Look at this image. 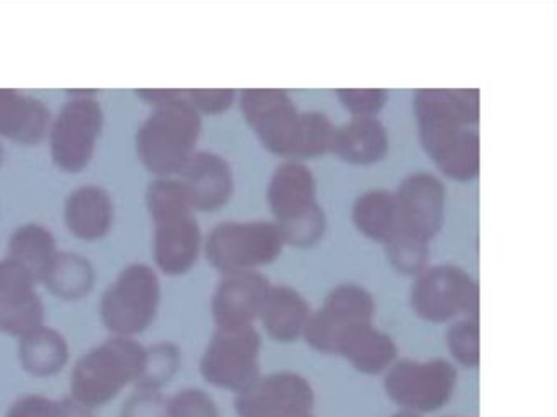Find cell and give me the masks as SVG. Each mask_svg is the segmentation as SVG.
I'll list each match as a JSON object with an SVG mask.
<instances>
[{
    "mask_svg": "<svg viewBox=\"0 0 557 417\" xmlns=\"http://www.w3.org/2000/svg\"><path fill=\"white\" fill-rule=\"evenodd\" d=\"M394 194L399 207V230L430 244L445 222L446 189L442 179L432 173H412Z\"/></svg>",
    "mask_w": 557,
    "mask_h": 417,
    "instance_id": "9a60e30c",
    "label": "cell"
},
{
    "mask_svg": "<svg viewBox=\"0 0 557 417\" xmlns=\"http://www.w3.org/2000/svg\"><path fill=\"white\" fill-rule=\"evenodd\" d=\"M384 248L391 266L404 276L417 277L429 267V243L407 231L397 230Z\"/></svg>",
    "mask_w": 557,
    "mask_h": 417,
    "instance_id": "f1b7e54d",
    "label": "cell"
},
{
    "mask_svg": "<svg viewBox=\"0 0 557 417\" xmlns=\"http://www.w3.org/2000/svg\"><path fill=\"white\" fill-rule=\"evenodd\" d=\"M413 113L420 142L436 168L455 179L472 181L481 166L478 90H417Z\"/></svg>",
    "mask_w": 557,
    "mask_h": 417,
    "instance_id": "6da1fadb",
    "label": "cell"
},
{
    "mask_svg": "<svg viewBox=\"0 0 557 417\" xmlns=\"http://www.w3.org/2000/svg\"><path fill=\"white\" fill-rule=\"evenodd\" d=\"M376 302L370 290L358 283H341L312 309L305 336L309 348L325 355H341L345 345L374 325Z\"/></svg>",
    "mask_w": 557,
    "mask_h": 417,
    "instance_id": "8992f818",
    "label": "cell"
},
{
    "mask_svg": "<svg viewBox=\"0 0 557 417\" xmlns=\"http://www.w3.org/2000/svg\"><path fill=\"white\" fill-rule=\"evenodd\" d=\"M335 126L321 111H302L301 132L295 160L305 162L331 152Z\"/></svg>",
    "mask_w": 557,
    "mask_h": 417,
    "instance_id": "f546056e",
    "label": "cell"
},
{
    "mask_svg": "<svg viewBox=\"0 0 557 417\" xmlns=\"http://www.w3.org/2000/svg\"><path fill=\"white\" fill-rule=\"evenodd\" d=\"M262 339L256 326L216 329L200 361L201 377L221 390L240 391L260 377Z\"/></svg>",
    "mask_w": 557,
    "mask_h": 417,
    "instance_id": "7c38bea8",
    "label": "cell"
},
{
    "mask_svg": "<svg viewBox=\"0 0 557 417\" xmlns=\"http://www.w3.org/2000/svg\"><path fill=\"white\" fill-rule=\"evenodd\" d=\"M38 282L14 261L0 260V332L25 338L45 326Z\"/></svg>",
    "mask_w": 557,
    "mask_h": 417,
    "instance_id": "2e32d148",
    "label": "cell"
},
{
    "mask_svg": "<svg viewBox=\"0 0 557 417\" xmlns=\"http://www.w3.org/2000/svg\"><path fill=\"white\" fill-rule=\"evenodd\" d=\"M410 306L423 321L449 323L479 318V286L471 274L453 264L426 267L413 280Z\"/></svg>",
    "mask_w": 557,
    "mask_h": 417,
    "instance_id": "8fae6325",
    "label": "cell"
},
{
    "mask_svg": "<svg viewBox=\"0 0 557 417\" xmlns=\"http://www.w3.org/2000/svg\"><path fill=\"white\" fill-rule=\"evenodd\" d=\"M446 345L456 364L465 368L479 365V318H459L446 331Z\"/></svg>",
    "mask_w": 557,
    "mask_h": 417,
    "instance_id": "1f68e13d",
    "label": "cell"
},
{
    "mask_svg": "<svg viewBox=\"0 0 557 417\" xmlns=\"http://www.w3.org/2000/svg\"><path fill=\"white\" fill-rule=\"evenodd\" d=\"M106 126V111L94 93L74 94L61 106L48 129V146L54 165L64 173L84 172L96 156Z\"/></svg>",
    "mask_w": 557,
    "mask_h": 417,
    "instance_id": "ba28073f",
    "label": "cell"
},
{
    "mask_svg": "<svg viewBox=\"0 0 557 417\" xmlns=\"http://www.w3.org/2000/svg\"><path fill=\"white\" fill-rule=\"evenodd\" d=\"M234 404L239 417H301L314 413L315 393L305 375L273 371L237 393Z\"/></svg>",
    "mask_w": 557,
    "mask_h": 417,
    "instance_id": "5bb4252c",
    "label": "cell"
},
{
    "mask_svg": "<svg viewBox=\"0 0 557 417\" xmlns=\"http://www.w3.org/2000/svg\"><path fill=\"white\" fill-rule=\"evenodd\" d=\"M201 126V114L181 90L154 104L135 137L143 166L156 178H175L197 152Z\"/></svg>",
    "mask_w": 557,
    "mask_h": 417,
    "instance_id": "3957f363",
    "label": "cell"
},
{
    "mask_svg": "<svg viewBox=\"0 0 557 417\" xmlns=\"http://www.w3.org/2000/svg\"><path fill=\"white\" fill-rule=\"evenodd\" d=\"M18 357L22 367L34 377H53L66 367L70 345L60 331L44 326L21 339Z\"/></svg>",
    "mask_w": 557,
    "mask_h": 417,
    "instance_id": "d4e9b609",
    "label": "cell"
},
{
    "mask_svg": "<svg viewBox=\"0 0 557 417\" xmlns=\"http://www.w3.org/2000/svg\"><path fill=\"white\" fill-rule=\"evenodd\" d=\"M195 212H216L230 202L234 192V173L224 156L200 150L177 175Z\"/></svg>",
    "mask_w": 557,
    "mask_h": 417,
    "instance_id": "ac0fdd59",
    "label": "cell"
},
{
    "mask_svg": "<svg viewBox=\"0 0 557 417\" xmlns=\"http://www.w3.org/2000/svg\"><path fill=\"white\" fill-rule=\"evenodd\" d=\"M58 253L60 250L54 235L45 225L30 222L12 231L5 257L14 261L41 283Z\"/></svg>",
    "mask_w": 557,
    "mask_h": 417,
    "instance_id": "603a6c76",
    "label": "cell"
},
{
    "mask_svg": "<svg viewBox=\"0 0 557 417\" xmlns=\"http://www.w3.org/2000/svg\"><path fill=\"white\" fill-rule=\"evenodd\" d=\"M337 98L351 116L376 117V114L386 106L389 97L387 91L381 88H367V90L345 88V90H337Z\"/></svg>",
    "mask_w": 557,
    "mask_h": 417,
    "instance_id": "836d02e7",
    "label": "cell"
},
{
    "mask_svg": "<svg viewBox=\"0 0 557 417\" xmlns=\"http://www.w3.org/2000/svg\"><path fill=\"white\" fill-rule=\"evenodd\" d=\"M391 417H425V416H422V414L410 413V410L399 409V410H397V413H394L393 416H391Z\"/></svg>",
    "mask_w": 557,
    "mask_h": 417,
    "instance_id": "8d00e7d4",
    "label": "cell"
},
{
    "mask_svg": "<svg viewBox=\"0 0 557 417\" xmlns=\"http://www.w3.org/2000/svg\"><path fill=\"white\" fill-rule=\"evenodd\" d=\"M4 156H5L4 147L0 146V166H2V163H4Z\"/></svg>",
    "mask_w": 557,
    "mask_h": 417,
    "instance_id": "74e56055",
    "label": "cell"
},
{
    "mask_svg": "<svg viewBox=\"0 0 557 417\" xmlns=\"http://www.w3.org/2000/svg\"><path fill=\"white\" fill-rule=\"evenodd\" d=\"M182 351L177 344L161 342L145 349L141 370L135 387L143 391H159L181 370Z\"/></svg>",
    "mask_w": 557,
    "mask_h": 417,
    "instance_id": "83f0119b",
    "label": "cell"
},
{
    "mask_svg": "<svg viewBox=\"0 0 557 417\" xmlns=\"http://www.w3.org/2000/svg\"><path fill=\"white\" fill-rule=\"evenodd\" d=\"M41 283L58 299L76 302L89 295L96 283V269L83 254L60 251Z\"/></svg>",
    "mask_w": 557,
    "mask_h": 417,
    "instance_id": "484cf974",
    "label": "cell"
},
{
    "mask_svg": "<svg viewBox=\"0 0 557 417\" xmlns=\"http://www.w3.org/2000/svg\"><path fill=\"white\" fill-rule=\"evenodd\" d=\"M311 313V305L298 290L272 283L263 300L259 321L273 341L288 344L305 336Z\"/></svg>",
    "mask_w": 557,
    "mask_h": 417,
    "instance_id": "44dd1931",
    "label": "cell"
},
{
    "mask_svg": "<svg viewBox=\"0 0 557 417\" xmlns=\"http://www.w3.org/2000/svg\"><path fill=\"white\" fill-rule=\"evenodd\" d=\"M270 286L272 282L257 270L223 276L211 296V315L216 329L256 326Z\"/></svg>",
    "mask_w": 557,
    "mask_h": 417,
    "instance_id": "e0dca14e",
    "label": "cell"
},
{
    "mask_svg": "<svg viewBox=\"0 0 557 417\" xmlns=\"http://www.w3.org/2000/svg\"><path fill=\"white\" fill-rule=\"evenodd\" d=\"M355 227L368 240L386 243L399 230L396 194L386 189H371L358 195L351 211Z\"/></svg>",
    "mask_w": 557,
    "mask_h": 417,
    "instance_id": "cb8c5ba5",
    "label": "cell"
},
{
    "mask_svg": "<svg viewBox=\"0 0 557 417\" xmlns=\"http://www.w3.org/2000/svg\"><path fill=\"white\" fill-rule=\"evenodd\" d=\"M146 205L154 225L152 256L168 276H184L203 248L200 224L177 178H156L146 189Z\"/></svg>",
    "mask_w": 557,
    "mask_h": 417,
    "instance_id": "7a4b0ae2",
    "label": "cell"
},
{
    "mask_svg": "<svg viewBox=\"0 0 557 417\" xmlns=\"http://www.w3.org/2000/svg\"><path fill=\"white\" fill-rule=\"evenodd\" d=\"M185 94L198 113L211 116L226 113L237 97L236 90H190Z\"/></svg>",
    "mask_w": 557,
    "mask_h": 417,
    "instance_id": "d590c367",
    "label": "cell"
},
{
    "mask_svg": "<svg viewBox=\"0 0 557 417\" xmlns=\"http://www.w3.org/2000/svg\"><path fill=\"white\" fill-rule=\"evenodd\" d=\"M161 305V280L145 263L126 266L103 292L100 316L103 326L120 338L141 334L154 323Z\"/></svg>",
    "mask_w": 557,
    "mask_h": 417,
    "instance_id": "52a82bcc",
    "label": "cell"
},
{
    "mask_svg": "<svg viewBox=\"0 0 557 417\" xmlns=\"http://www.w3.org/2000/svg\"><path fill=\"white\" fill-rule=\"evenodd\" d=\"M51 113L30 94L0 90V137L21 146H37L47 137Z\"/></svg>",
    "mask_w": 557,
    "mask_h": 417,
    "instance_id": "ffe728a7",
    "label": "cell"
},
{
    "mask_svg": "<svg viewBox=\"0 0 557 417\" xmlns=\"http://www.w3.org/2000/svg\"><path fill=\"white\" fill-rule=\"evenodd\" d=\"M169 400L159 391L138 390L123 406L122 417H169Z\"/></svg>",
    "mask_w": 557,
    "mask_h": 417,
    "instance_id": "e575fe53",
    "label": "cell"
},
{
    "mask_svg": "<svg viewBox=\"0 0 557 417\" xmlns=\"http://www.w3.org/2000/svg\"><path fill=\"white\" fill-rule=\"evenodd\" d=\"M240 111L250 129L269 152L295 160L301 132L302 111L286 91L273 88L244 90Z\"/></svg>",
    "mask_w": 557,
    "mask_h": 417,
    "instance_id": "4fadbf2b",
    "label": "cell"
},
{
    "mask_svg": "<svg viewBox=\"0 0 557 417\" xmlns=\"http://www.w3.org/2000/svg\"><path fill=\"white\" fill-rule=\"evenodd\" d=\"M331 152L351 165H374L389 152V134L377 117H351L335 127Z\"/></svg>",
    "mask_w": 557,
    "mask_h": 417,
    "instance_id": "7402d4cb",
    "label": "cell"
},
{
    "mask_svg": "<svg viewBox=\"0 0 557 417\" xmlns=\"http://www.w3.org/2000/svg\"><path fill=\"white\" fill-rule=\"evenodd\" d=\"M282 235L273 222H224L208 233L203 248L208 263L226 274L249 273L275 263L282 254Z\"/></svg>",
    "mask_w": 557,
    "mask_h": 417,
    "instance_id": "9c48e42d",
    "label": "cell"
},
{
    "mask_svg": "<svg viewBox=\"0 0 557 417\" xmlns=\"http://www.w3.org/2000/svg\"><path fill=\"white\" fill-rule=\"evenodd\" d=\"M397 344L376 326L355 336L338 357H344L355 370L364 375H381L397 361Z\"/></svg>",
    "mask_w": 557,
    "mask_h": 417,
    "instance_id": "4316f807",
    "label": "cell"
},
{
    "mask_svg": "<svg viewBox=\"0 0 557 417\" xmlns=\"http://www.w3.org/2000/svg\"><path fill=\"white\" fill-rule=\"evenodd\" d=\"M301 417H315V416H314V413H312V414H306V416H301Z\"/></svg>",
    "mask_w": 557,
    "mask_h": 417,
    "instance_id": "f35d334b",
    "label": "cell"
},
{
    "mask_svg": "<svg viewBox=\"0 0 557 417\" xmlns=\"http://www.w3.org/2000/svg\"><path fill=\"white\" fill-rule=\"evenodd\" d=\"M383 375L387 397L399 409L422 416L443 409L458 383V370L446 358H397Z\"/></svg>",
    "mask_w": 557,
    "mask_h": 417,
    "instance_id": "30bf717a",
    "label": "cell"
},
{
    "mask_svg": "<svg viewBox=\"0 0 557 417\" xmlns=\"http://www.w3.org/2000/svg\"><path fill=\"white\" fill-rule=\"evenodd\" d=\"M168 407L169 417H221L213 397L198 388L178 391L169 400Z\"/></svg>",
    "mask_w": 557,
    "mask_h": 417,
    "instance_id": "d6a6232c",
    "label": "cell"
},
{
    "mask_svg": "<svg viewBox=\"0 0 557 417\" xmlns=\"http://www.w3.org/2000/svg\"><path fill=\"white\" fill-rule=\"evenodd\" d=\"M113 222L115 204L102 186H79L64 202V224L77 240H102L112 230Z\"/></svg>",
    "mask_w": 557,
    "mask_h": 417,
    "instance_id": "d6986e66",
    "label": "cell"
},
{
    "mask_svg": "<svg viewBox=\"0 0 557 417\" xmlns=\"http://www.w3.org/2000/svg\"><path fill=\"white\" fill-rule=\"evenodd\" d=\"M5 417H92V414L73 397L53 401L40 394H27L12 404Z\"/></svg>",
    "mask_w": 557,
    "mask_h": 417,
    "instance_id": "4dcf8cb0",
    "label": "cell"
},
{
    "mask_svg": "<svg viewBox=\"0 0 557 417\" xmlns=\"http://www.w3.org/2000/svg\"><path fill=\"white\" fill-rule=\"evenodd\" d=\"M145 348L133 338L107 339L77 361L71 377L73 400L87 409L109 404L141 370Z\"/></svg>",
    "mask_w": 557,
    "mask_h": 417,
    "instance_id": "5b68a950",
    "label": "cell"
},
{
    "mask_svg": "<svg viewBox=\"0 0 557 417\" xmlns=\"http://www.w3.org/2000/svg\"><path fill=\"white\" fill-rule=\"evenodd\" d=\"M267 201L283 243L311 248L327 228L324 208L318 201L314 173L298 160H285L270 176Z\"/></svg>",
    "mask_w": 557,
    "mask_h": 417,
    "instance_id": "277c9868",
    "label": "cell"
}]
</instances>
